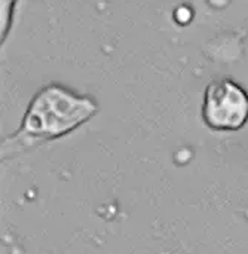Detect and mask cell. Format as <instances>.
Masks as SVG:
<instances>
[{
	"mask_svg": "<svg viewBox=\"0 0 248 254\" xmlns=\"http://www.w3.org/2000/svg\"><path fill=\"white\" fill-rule=\"evenodd\" d=\"M100 112L97 100L62 83L43 85L30 100L15 132L1 140V158L71 134Z\"/></svg>",
	"mask_w": 248,
	"mask_h": 254,
	"instance_id": "cell-1",
	"label": "cell"
},
{
	"mask_svg": "<svg viewBox=\"0 0 248 254\" xmlns=\"http://www.w3.org/2000/svg\"><path fill=\"white\" fill-rule=\"evenodd\" d=\"M202 121L213 131H238L248 122V94L231 79L208 83L204 92Z\"/></svg>",
	"mask_w": 248,
	"mask_h": 254,
	"instance_id": "cell-2",
	"label": "cell"
}]
</instances>
